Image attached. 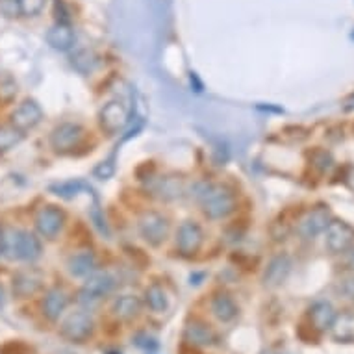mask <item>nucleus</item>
Instances as JSON below:
<instances>
[{
    "label": "nucleus",
    "instance_id": "obj_1",
    "mask_svg": "<svg viewBox=\"0 0 354 354\" xmlns=\"http://www.w3.org/2000/svg\"><path fill=\"white\" fill-rule=\"evenodd\" d=\"M201 206L209 219H225L236 209V195L227 186H206L201 193Z\"/></svg>",
    "mask_w": 354,
    "mask_h": 354
},
{
    "label": "nucleus",
    "instance_id": "obj_2",
    "mask_svg": "<svg viewBox=\"0 0 354 354\" xmlns=\"http://www.w3.org/2000/svg\"><path fill=\"white\" fill-rule=\"evenodd\" d=\"M6 250L12 260L35 261L41 256V241L28 230H13L6 238Z\"/></svg>",
    "mask_w": 354,
    "mask_h": 354
},
{
    "label": "nucleus",
    "instance_id": "obj_3",
    "mask_svg": "<svg viewBox=\"0 0 354 354\" xmlns=\"http://www.w3.org/2000/svg\"><path fill=\"white\" fill-rule=\"evenodd\" d=\"M93 317L87 314L86 310H75L59 325V334L71 343H86L93 336Z\"/></svg>",
    "mask_w": 354,
    "mask_h": 354
},
{
    "label": "nucleus",
    "instance_id": "obj_4",
    "mask_svg": "<svg viewBox=\"0 0 354 354\" xmlns=\"http://www.w3.org/2000/svg\"><path fill=\"white\" fill-rule=\"evenodd\" d=\"M82 140H84V130L80 124H75V122H62L50 134V145H53L54 152H58V154L73 152L80 145Z\"/></svg>",
    "mask_w": 354,
    "mask_h": 354
},
{
    "label": "nucleus",
    "instance_id": "obj_5",
    "mask_svg": "<svg viewBox=\"0 0 354 354\" xmlns=\"http://www.w3.org/2000/svg\"><path fill=\"white\" fill-rule=\"evenodd\" d=\"M140 232L147 243L152 247H160L169 236L167 219L158 212H145L140 217Z\"/></svg>",
    "mask_w": 354,
    "mask_h": 354
},
{
    "label": "nucleus",
    "instance_id": "obj_6",
    "mask_svg": "<svg viewBox=\"0 0 354 354\" xmlns=\"http://www.w3.org/2000/svg\"><path fill=\"white\" fill-rule=\"evenodd\" d=\"M325 243L334 254L347 252L354 245V228L345 221H330L325 228Z\"/></svg>",
    "mask_w": 354,
    "mask_h": 354
},
{
    "label": "nucleus",
    "instance_id": "obj_7",
    "mask_svg": "<svg viewBox=\"0 0 354 354\" xmlns=\"http://www.w3.org/2000/svg\"><path fill=\"white\" fill-rule=\"evenodd\" d=\"M330 223V212L325 206L310 209L306 215H302L301 221L297 223V232L304 239H314L321 232H325L326 225Z\"/></svg>",
    "mask_w": 354,
    "mask_h": 354
},
{
    "label": "nucleus",
    "instance_id": "obj_8",
    "mask_svg": "<svg viewBox=\"0 0 354 354\" xmlns=\"http://www.w3.org/2000/svg\"><path fill=\"white\" fill-rule=\"evenodd\" d=\"M65 215L64 212L56 206H43L35 214V228L37 232L47 239H54L64 228Z\"/></svg>",
    "mask_w": 354,
    "mask_h": 354
},
{
    "label": "nucleus",
    "instance_id": "obj_9",
    "mask_svg": "<svg viewBox=\"0 0 354 354\" xmlns=\"http://www.w3.org/2000/svg\"><path fill=\"white\" fill-rule=\"evenodd\" d=\"M41 119H43V110L34 99L23 100L12 113V124L23 134L28 130H34L41 122Z\"/></svg>",
    "mask_w": 354,
    "mask_h": 354
},
{
    "label": "nucleus",
    "instance_id": "obj_10",
    "mask_svg": "<svg viewBox=\"0 0 354 354\" xmlns=\"http://www.w3.org/2000/svg\"><path fill=\"white\" fill-rule=\"evenodd\" d=\"M203 228L193 221H184L176 234V249L182 256H193L203 245Z\"/></svg>",
    "mask_w": 354,
    "mask_h": 354
},
{
    "label": "nucleus",
    "instance_id": "obj_11",
    "mask_svg": "<svg viewBox=\"0 0 354 354\" xmlns=\"http://www.w3.org/2000/svg\"><path fill=\"white\" fill-rule=\"evenodd\" d=\"M100 127L108 134H117L128 122V108L121 100H110L100 110Z\"/></svg>",
    "mask_w": 354,
    "mask_h": 354
},
{
    "label": "nucleus",
    "instance_id": "obj_12",
    "mask_svg": "<svg viewBox=\"0 0 354 354\" xmlns=\"http://www.w3.org/2000/svg\"><path fill=\"white\" fill-rule=\"evenodd\" d=\"M115 286L117 280L111 273H108V271H93L89 277H86L82 293L89 297L91 301H97V299L110 295L111 291L115 290Z\"/></svg>",
    "mask_w": 354,
    "mask_h": 354
},
{
    "label": "nucleus",
    "instance_id": "obj_13",
    "mask_svg": "<svg viewBox=\"0 0 354 354\" xmlns=\"http://www.w3.org/2000/svg\"><path fill=\"white\" fill-rule=\"evenodd\" d=\"M41 286H43V274L37 269L19 271L13 279V293L19 299H28L41 290Z\"/></svg>",
    "mask_w": 354,
    "mask_h": 354
},
{
    "label": "nucleus",
    "instance_id": "obj_14",
    "mask_svg": "<svg viewBox=\"0 0 354 354\" xmlns=\"http://www.w3.org/2000/svg\"><path fill=\"white\" fill-rule=\"evenodd\" d=\"M336 310L330 302L319 301L312 304V308L308 310V319H310V328H314L315 332H326L330 330L332 323L336 319Z\"/></svg>",
    "mask_w": 354,
    "mask_h": 354
},
{
    "label": "nucleus",
    "instance_id": "obj_15",
    "mask_svg": "<svg viewBox=\"0 0 354 354\" xmlns=\"http://www.w3.org/2000/svg\"><path fill=\"white\" fill-rule=\"evenodd\" d=\"M184 337L193 347H209L217 342V334L203 321H189L184 328Z\"/></svg>",
    "mask_w": 354,
    "mask_h": 354
},
{
    "label": "nucleus",
    "instance_id": "obj_16",
    "mask_svg": "<svg viewBox=\"0 0 354 354\" xmlns=\"http://www.w3.org/2000/svg\"><path fill=\"white\" fill-rule=\"evenodd\" d=\"M67 306H69V295L62 288L47 291V295L43 299V314L48 321H58L67 310Z\"/></svg>",
    "mask_w": 354,
    "mask_h": 354
},
{
    "label": "nucleus",
    "instance_id": "obj_17",
    "mask_svg": "<svg viewBox=\"0 0 354 354\" xmlns=\"http://www.w3.org/2000/svg\"><path fill=\"white\" fill-rule=\"evenodd\" d=\"M291 271V260L286 254H280L277 258L269 261L268 269L263 273V284L268 288H279L280 284H284L288 274Z\"/></svg>",
    "mask_w": 354,
    "mask_h": 354
},
{
    "label": "nucleus",
    "instance_id": "obj_18",
    "mask_svg": "<svg viewBox=\"0 0 354 354\" xmlns=\"http://www.w3.org/2000/svg\"><path fill=\"white\" fill-rule=\"evenodd\" d=\"M212 314L221 321V323H232L239 314L238 304L234 302V299L227 293H217V295L212 299Z\"/></svg>",
    "mask_w": 354,
    "mask_h": 354
},
{
    "label": "nucleus",
    "instance_id": "obj_19",
    "mask_svg": "<svg viewBox=\"0 0 354 354\" xmlns=\"http://www.w3.org/2000/svg\"><path fill=\"white\" fill-rule=\"evenodd\" d=\"M47 43L54 50L65 53L75 45V32L67 23L54 24L53 28H48L47 32Z\"/></svg>",
    "mask_w": 354,
    "mask_h": 354
},
{
    "label": "nucleus",
    "instance_id": "obj_20",
    "mask_svg": "<svg viewBox=\"0 0 354 354\" xmlns=\"http://www.w3.org/2000/svg\"><path fill=\"white\" fill-rule=\"evenodd\" d=\"M67 269L73 277H89L97 269V258L91 250H80V252L69 256Z\"/></svg>",
    "mask_w": 354,
    "mask_h": 354
},
{
    "label": "nucleus",
    "instance_id": "obj_21",
    "mask_svg": "<svg viewBox=\"0 0 354 354\" xmlns=\"http://www.w3.org/2000/svg\"><path fill=\"white\" fill-rule=\"evenodd\" d=\"M111 312L115 315L117 319L121 321H132L136 319L141 312V301L136 295H121L117 297Z\"/></svg>",
    "mask_w": 354,
    "mask_h": 354
},
{
    "label": "nucleus",
    "instance_id": "obj_22",
    "mask_svg": "<svg viewBox=\"0 0 354 354\" xmlns=\"http://www.w3.org/2000/svg\"><path fill=\"white\" fill-rule=\"evenodd\" d=\"M330 334L337 343H354V314L345 312L336 315L330 326Z\"/></svg>",
    "mask_w": 354,
    "mask_h": 354
},
{
    "label": "nucleus",
    "instance_id": "obj_23",
    "mask_svg": "<svg viewBox=\"0 0 354 354\" xmlns=\"http://www.w3.org/2000/svg\"><path fill=\"white\" fill-rule=\"evenodd\" d=\"M145 301L147 306L156 314H162V312L167 310V295H165V290L160 284H151L147 288Z\"/></svg>",
    "mask_w": 354,
    "mask_h": 354
},
{
    "label": "nucleus",
    "instance_id": "obj_24",
    "mask_svg": "<svg viewBox=\"0 0 354 354\" xmlns=\"http://www.w3.org/2000/svg\"><path fill=\"white\" fill-rule=\"evenodd\" d=\"M23 132H19L13 124H10V127H0V154L12 151L13 147L19 145L21 140H23Z\"/></svg>",
    "mask_w": 354,
    "mask_h": 354
},
{
    "label": "nucleus",
    "instance_id": "obj_25",
    "mask_svg": "<svg viewBox=\"0 0 354 354\" xmlns=\"http://www.w3.org/2000/svg\"><path fill=\"white\" fill-rule=\"evenodd\" d=\"M97 56H95L91 50H78V53L73 56V67H75L78 73H82V75H87V73H91V71L97 67Z\"/></svg>",
    "mask_w": 354,
    "mask_h": 354
},
{
    "label": "nucleus",
    "instance_id": "obj_26",
    "mask_svg": "<svg viewBox=\"0 0 354 354\" xmlns=\"http://www.w3.org/2000/svg\"><path fill=\"white\" fill-rule=\"evenodd\" d=\"M158 193L162 198H176L182 195V180L180 178H174V176H169V178H163L160 180V186H158Z\"/></svg>",
    "mask_w": 354,
    "mask_h": 354
},
{
    "label": "nucleus",
    "instance_id": "obj_27",
    "mask_svg": "<svg viewBox=\"0 0 354 354\" xmlns=\"http://www.w3.org/2000/svg\"><path fill=\"white\" fill-rule=\"evenodd\" d=\"M15 4H17L19 13L24 17H37L45 10L47 0H15Z\"/></svg>",
    "mask_w": 354,
    "mask_h": 354
},
{
    "label": "nucleus",
    "instance_id": "obj_28",
    "mask_svg": "<svg viewBox=\"0 0 354 354\" xmlns=\"http://www.w3.org/2000/svg\"><path fill=\"white\" fill-rule=\"evenodd\" d=\"M17 95V82L10 75H0V102H12Z\"/></svg>",
    "mask_w": 354,
    "mask_h": 354
},
{
    "label": "nucleus",
    "instance_id": "obj_29",
    "mask_svg": "<svg viewBox=\"0 0 354 354\" xmlns=\"http://www.w3.org/2000/svg\"><path fill=\"white\" fill-rule=\"evenodd\" d=\"M312 162H314V165L319 169L321 173H325V171H328V169L332 167L330 154L325 151H315L314 154H312Z\"/></svg>",
    "mask_w": 354,
    "mask_h": 354
},
{
    "label": "nucleus",
    "instance_id": "obj_30",
    "mask_svg": "<svg viewBox=\"0 0 354 354\" xmlns=\"http://www.w3.org/2000/svg\"><path fill=\"white\" fill-rule=\"evenodd\" d=\"M113 163L111 162H102L99 167L95 169V176L100 178V180H106V178H110L111 174H113Z\"/></svg>",
    "mask_w": 354,
    "mask_h": 354
},
{
    "label": "nucleus",
    "instance_id": "obj_31",
    "mask_svg": "<svg viewBox=\"0 0 354 354\" xmlns=\"http://www.w3.org/2000/svg\"><path fill=\"white\" fill-rule=\"evenodd\" d=\"M345 184H347V186L354 192V165L347 167V173H345Z\"/></svg>",
    "mask_w": 354,
    "mask_h": 354
},
{
    "label": "nucleus",
    "instance_id": "obj_32",
    "mask_svg": "<svg viewBox=\"0 0 354 354\" xmlns=\"http://www.w3.org/2000/svg\"><path fill=\"white\" fill-rule=\"evenodd\" d=\"M4 250H6V238L2 236V230H0V254H2Z\"/></svg>",
    "mask_w": 354,
    "mask_h": 354
},
{
    "label": "nucleus",
    "instance_id": "obj_33",
    "mask_svg": "<svg viewBox=\"0 0 354 354\" xmlns=\"http://www.w3.org/2000/svg\"><path fill=\"white\" fill-rule=\"evenodd\" d=\"M110 354H121V353H110Z\"/></svg>",
    "mask_w": 354,
    "mask_h": 354
},
{
    "label": "nucleus",
    "instance_id": "obj_34",
    "mask_svg": "<svg viewBox=\"0 0 354 354\" xmlns=\"http://www.w3.org/2000/svg\"><path fill=\"white\" fill-rule=\"evenodd\" d=\"M271 354H280V353H271Z\"/></svg>",
    "mask_w": 354,
    "mask_h": 354
}]
</instances>
